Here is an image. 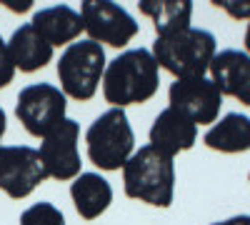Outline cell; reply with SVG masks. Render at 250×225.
Here are the masks:
<instances>
[{"label": "cell", "mask_w": 250, "mask_h": 225, "mask_svg": "<svg viewBox=\"0 0 250 225\" xmlns=\"http://www.w3.org/2000/svg\"><path fill=\"white\" fill-rule=\"evenodd\" d=\"M15 78V65L10 60V53H8V43L0 38V90L8 88Z\"/></svg>", "instance_id": "ffe728a7"}, {"label": "cell", "mask_w": 250, "mask_h": 225, "mask_svg": "<svg viewBox=\"0 0 250 225\" xmlns=\"http://www.w3.org/2000/svg\"><path fill=\"white\" fill-rule=\"evenodd\" d=\"M5 128H8V115H5L3 105H0V140H3V135H5Z\"/></svg>", "instance_id": "7402d4cb"}, {"label": "cell", "mask_w": 250, "mask_h": 225, "mask_svg": "<svg viewBox=\"0 0 250 225\" xmlns=\"http://www.w3.org/2000/svg\"><path fill=\"white\" fill-rule=\"evenodd\" d=\"M140 15L153 20L158 35H170L178 30L190 28L193 3L190 0H140Z\"/></svg>", "instance_id": "e0dca14e"}, {"label": "cell", "mask_w": 250, "mask_h": 225, "mask_svg": "<svg viewBox=\"0 0 250 225\" xmlns=\"http://www.w3.org/2000/svg\"><path fill=\"white\" fill-rule=\"evenodd\" d=\"M153 58L158 68L180 78H200L210 70V63L218 53L215 35L203 28H185L170 35H158L153 43Z\"/></svg>", "instance_id": "3957f363"}, {"label": "cell", "mask_w": 250, "mask_h": 225, "mask_svg": "<svg viewBox=\"0 0 250 225\" xmlns=\"http://www.w3.org/2000/svg\"><path fill=\"white\" fill-rule=\"evenodd\" d=\"M80 125L73 118H65L55 125L40 143V160L45 165L48 178L58 183H68L80 175Z\"/></svg>", "instance_id": "30bf717a"}, {"label": "cell", "mask_w": 250, "mask_h": 225, "mask_svg": "<svg viewBox=\"0 0 250 225\" xmlns=\"http://www.w3.org/2000/svg\"><path fill=\"white\" fill-rule=\"evenodd\" d=\"M20 225H68L65 215L60 213V208H55L53 203H33L28 210H23L20 215Z\"/></svg>", "instance_id": "ac0fdd59"}, {"label": "cell", "mask_w": 250, "mask_h": 225, "mask_svg": "<svg viewBox=\"0 0 250 225\" xmlns=\"http://www.w3.org/2000/svg\"><path fill=\"white\" fill-rule=\"evenodd\" d=\"M198 140V125H193L190 120H185L180 113L165 108L158 113V118L150 125V143L155 150L175 158L178 153H185L195 145Z\"/></svg>", "instance_id": "7c38bea8"}, {"label": "cell", "mask_w": 250, "mask_h": 225, "mask_svg": "<svg viewBox=\"0 0 250 225\" xmlns=\"http://www.w3.org/2000/svg\"><path fill=\"white\" fill-rule=\"evenodd\" d=\"M88 158L100 170H120L135 153V133L120 108H110L98 115L85 133Z\"/></svg>", "instance_id": "5b68a950"}, {"label": "cell", "mask_w": 250, "mask_h": 225, "mask_svg": "<svg viewBox=\"0 0 250 225\" xmlns=\"http://www.w3.org/2000/svg\"><path fill=\"white\" fill-rule=\"evenodd\" d=\"M168 108L180 113L193 125H210L218 123L223 95L213 85L210 78H180L168 90Z\"/></svg>", "instance_id": "9c48e42d"}, {"label": "cell", "mask_w": 250, "mask_h": 225, "mask_svg": "<svg viewBox=\"0 0 250 225\" xmlns=\"http://www.w3.org/2000/svg\"><path fill=\"white\" fill-rule=\"evenodd\" d=\"M70 198L83 220H95L110 208L113 188L100 173H80L70 183Z\"/></svg>", "instance_id": "9a60e30c"}, {"label": "cell", "mask_w": 250, "mask_h": 225, "mask_svg": "<svg viewBox=\"0 0 250 225\" xmlns=\"http://www.w3.org/2000/svg\"><path fill=\"white\" fill-rule=\"evenodd\" d=\"M108 60L105 48L93 40H75L58 60V80L60 90L65 98L85 103L98 93V85L103 83Z\"/></svg>", "instance_id": "277c9868"}, {"label": "cell", "mask_w": 250, "mask_h": 225, "mask_svg": "<svg viewBox=\"0 0 250 225\" xmlns=\"http://www.w3.org/2000/svg\"><path fill=\"white\" fill-rule=\"evenodd\" d=\"M30 25L43 35L45 43H50L53 48H60V45L68 48L83 33V18L70 5H50V8H40L33 15Z\"/></svg>", "instance_id": "4fadbf2b"}, {"label": "cell", "mask_w": 250, "mask_h": 225, "mask_svg": "<svg viewBox=\"0 0 250 225\" xmlns=\"http://www.w3.org/2000/svg\"><path fill=\"white\" fill-rule=\"evenodd\" d=\"M213 5L235 20H250V0H215Z\"/></svg>", "instance_id": "d6986e66"}, {"label": "cell", "mask_w": 250, "mask_h": 225, "mask_svg": "<svg viewBox=\"0 0 250 225\" xmlns=\"http://www.w3.org/2000/svg\"><path fill=\"white\" fill-rule=\"evenodd\" d=\"M65 110L68 98L58 85L33 83L18 93L15 115L23 123V128L35 138H45L55 125H60L65 120Z\"/></svg>", "instance_id": "8992f818"}, {"label": "cell", "mask_w": 250, "mask_h": 225, "mask_svg": "<svg viewBox=\"0 0 250 225\" xmlns=\"http://www.w3.org/2000/svg\"><path fill=\"white\" fill-rule=\"evenodd\" d=\"M210 225H250V215H233V218H228V220L210 223Z\"/></svg>", "instance_id": "44dd1931"}, {"label": "cell", "mask_w": 250, "mask_h": 225, "mask_svg": "<svg viewBox=\"0 0 250 225\" xmlns=\"http://www.w3.org/2000/svg\"><path fill=\"white\" fill-rule=\"evenodd\" d=\"M248 178H250V173H248Z\"/></svg>", "instance_id": "cb8c5ba5"}, {"label": "cell", "mask_w": 250, "mask_h": 225, "mask_svg": "<svg viewBox=\"0 0 250 225\" xmlns=\"http://www.w3.org/2000/svg\"><path fill=\"white\" fill-rule=\"evenodd\" d=\"M210 80L220 95L250 108V55L245 50H220L210 63Z\"/></svg>", "instance_id": "8fae6325"}, {"label": "cell", "mask_w": 250, "mask_h": 225, "mask_svg": "<svg viewBox=\"0 0 250 225\" xmlns=\"http://www.w3.org/2000/svg\"><path fill=\"white\" fill-rule=\"evenodd\" d=\"M48 180L40 153L30 145H0V190L13 200L28 198Z\"/></svg>", "instance_id": "ba28073f"}, {"label": "cell", "mask_w": 250, "mask_h": 225, "mask_svg": "<svg viewBox=\"0 0 250 225\" xmlns=\"http://www.w3.org/2000/svg\"><path fill=\"white\" fill-rule=\"evenodd\" d=\"M80 18L88 40L110 48H125L140 30L135 18L110 0H85L80 5Z\"/></svg>", "instance_id": "52a82bcc"}, {"label": "cell", "mask_w": 250, "mask_h": 225, "mask_svg": "<svg viewBox=\"0 0 250 225\" xmlns=\"http://www.w3.org/2000/svg\"><path fill=\"white\" fill-rule=\"evenodd\" d=\"M160 68L148 48H130L113 58L103 75V95L113 108L140 105L158 93Z\"/></svg>", "instance_id": "6da1fadb"}, {"label": "cell", "mask_w": 250, "mask_h": 225, "mask_svg": "<svg viewBox=\"0 0 250 225\" xmlns=\"http://www.w3.org/2000/svg\"><path fill=\"white\" fill-rule=\"evenodd\" d=\"M203 143L215 153H245L250 150V118L240 113H228L218 123H213L210 130L203 135Z\"/></svg>", "instance_id": "2e32d148"}, {"label": "cell", "mask_w": 250, "mask_h": 225, "mask_svg": "<svg viewBox=\"0 0 250 225\" xmlns=\"http://www.w3.org/2000/svg\"><path fill=\"white\" fill-rule=\"evenodd\" d=\"M53 45L45 43V38L40 35L30 23L20 25L10 40H8V53L15 70L20 73H35L40 68H45L50 60H53Z\"/></svg>", "instance_id": "5bb4252c"}, {"label": "cell", "mask_w": 250, "mask_h": 225, "mask_svg": "<svg viewBox=\"0 0 250 225\" xmlns=\"http://www.w3.org/2000/svg\"><path fill=\"white\" fill-rule=\"evenodd\" d=\"M125 195L153 208H170L175 195V163L170 155L143 145L123 165Z\"/></svg>", "instance_id": "7a4b0ae2"}, {"label": "cell", "mask_w": 250, "mask_h": 225, "mask_svg": "<svg viewBox=\"0 0 250 225\" xmlns=\"http://www.w3.org/2000/svg\"><path fill=\"white\" fill-rule=\"evenodd\" d=\"M245 53L250 55V23H248V30H245Z\"/></svg>", "instance_id": "603a6c76"}]
</instances>
